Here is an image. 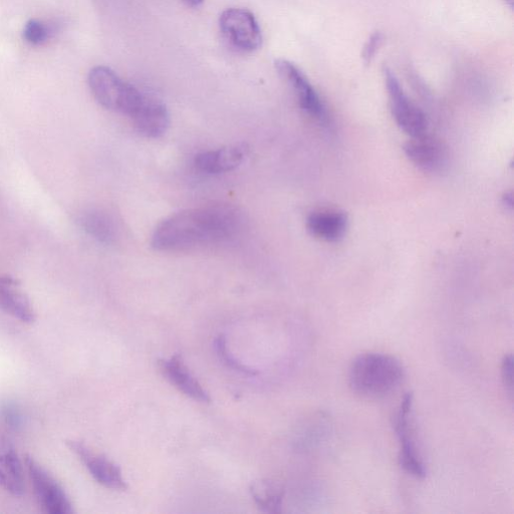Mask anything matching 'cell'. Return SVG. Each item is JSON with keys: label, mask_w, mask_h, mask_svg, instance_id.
<instances>
[{"label": "cell", "mask_w": 514, "mask_h": 514, "mask_svg": "<svg viewBox=\"0 0 514 514\" xmlns=\"http://www.w3.org/2000/svg\"><path fill=\"white\" fill-rule=\"evenodd\" d=\"M245 227L243 213L229 204H212L177 213L155 229L152 246L158 251L179 252L224 245Z\"/></svg>", "instance_id": "obj_1"}, {"label": "cell", "mask_w": 514, "mask_h": 514, "mask_svg": "<svg viewBox=\"0 0 514 514\" xmlns=\"http://www.w3.org/2000/svg\"><path fill=\"white\" fill-rule=\"evenodd\" d=\"M405 369L395 357L382 353L358 356L349 369V385L366 399H380L395 392L403 383Z\"/></svg>", "instance_id": "obj_2"}, {"label": "cell", "mask_w": 514, "mask_h": 514, "mask_svg": "<svg viewBox=\"0 0 514 514\" xmlns=\"http://www.w3.org/2000/svg\"><path fill=\"white\" fill-rule=\"evenodd\" d=\"M88 83L93 96L102 107L128 117L135 112L144 96L105 66L93 68L89 73Z\"/></svg>", "instance_id": "obj_3"}, {"label": "cell", "mask_w": 514, "mask_h": 514, "mask_svg": "<svg viewBox=\"0 0 514 514\" xmlns=\"http://www.w3.org/2000/svg\"><path fill=\"white\" fill-rule=\"evenodd\" d=\"M412 415L413 395L407 393L400 403L393 423L400 444L399 463L407 473L421 479L426 476L427 470L417 447Z\"/></svg>", "instance_id": "obj_4"}, {"label": "cell", "mask_w": 514, "mask_h": 514, "mask_svg": "<svg viewBox=\"0 0 514 514\" xmlns=\"http://www.w3.org/2000/svg\"><path fill=\"white\" fill-rule=\"evenodd\" d=\"M219 28L229 46L240 53H252L263 44L260 25L248 10H226L220 16Z\"/></svg>", "instance_id": "obj_5"}, {"label": "cell", "mask_w": 514, "mask_h": 514, "mask_svg": "<svg viewBox=\"0 0 514 514\" xmlns=\"http://www.w3.org/2000/svg\"><path fill=\"white\" fill-rule=\"evenodd\" d=\"M25 463L43 511L50 514H73V502L63 486L31 455H26Z\"/></svg>", "instance_id": "obj_6"}, {"label": "cell", "mask_w": 514, "mask_h": 514, "mask_svg": "<svg viewBox=\"0 0 514 514\" xmlns=\"http://www.w3.org/2000/svg\"><path fill=\"white\" fill-rule=\"evenodd\" d=\"M392 115L400 129L411 138L426 134L428 123L424 113L408 98L395 74L383 71Z\"/></svg>", "instance_id": "obj_7"}, {"label": "cell", "mask_w": 514, "mask_h": 514, "mask_svg": "<svg viewBox=\"0 0 514 514\" xmlns=\"http://www.w3.org/2000/svg\"><path fill=\"white\" fill-rule=\"evenodd\" d=\"M67 446L79 457L99 484L113 490H127L128 484L116 463L103 454L95 453L82 441L67 440Z\"/></svg>", "instance_id": "obj_8"}, {"label": "cell", "mask_w": 514, "mask_h": 514, "mask_svg": "<svg viewBox=\"0 0 514 514\" xmlns=\"http://www.w3.org/2000/svg\"><path fill=\"white\" fill-rule=\"evenodd\" d=\"M276 69L295 92L301 108L313 118L324 122L327 119L326 107L300 68L290 61L281 59L276 62Z\"/></svg>", "instance_id": "obj_9"}, {"label": "cell", "mask_w": 514, "mask_h": 514, "mask_svg": "<svg viewBox=\"0 0 514 514\" xmlns=\"http://www.w3.org/2000/svg\"><path fill=\"white\" fill-rule=\"evenodd\" d=\"M404 152L408 159L424 172L439 173L447 166L448 154L445 147L426 134L411 138L405 144Z\"/></svg>", "instance_id": "obj_10"}, {"label": "cell", "mask_w": 514, "mask_h": 514, "mask_svg": "<svg viewBox=\"0 0 514 514\" xmlns=\"http://www.w3.org/2000/svg\"><path fill=\"white\" fill-rule=\"evenodd\" d=\"M130 118L137 131L148 138L163 136L170 124L169 112L164 103L146 94Z\"/></svg>", "instance_id": "obj_11"}, {"label": "cell", "mask_w": 514, "mask_h": 514, "mask_svg": "<svg viewBox=\"0 0 514 514\" xmlns=\"http://www.w3.org/2000/svg\"><path fill=\"white\" fill-rule=\"evenodd\" d=\"M162 375L180 392L195 401L209 403L210 396L186 366L182 355L175 354L158 362Z\"/></svg>", "instance_id": "obj_12"}, {"label": "cell", "mask_w": 514, "mask_h": 514, "mask_svg": "<svg viewBox=\"0 0 514 514\" xmlns=\"http://www.w3.org/2000/svg\"><path fill=\"white\" fill-rule=\"evenodd\" d=\"M21 283L9 276H0V310L25 323L34 324L37 314L27 297L20 290Z\"/></svg>", "instance_id": "obj_13"}, {"label": "cell", "mask_w": 514, "mask_h": 514, "mask_svg": "<svg viewBox=\"0 0 514 514\" xmlns=\"http://www.w3.org/2000/svg\"><path fill=\"white\" fill-rule=\"evenodd\" d=\"M311 234L327 242L341 240L348 229V217L336 210H320L313 212L307 221Z\"/></svg>", "instance_id": "obj_14"}, {"label": "cell", "mask_w": 514, "mask_h": 514, "mask_svg": "<svg viewBox=\"0 0 514 514\" xmlns=\"http://www.w3.org/2000/svg\"><path fill=\"white\" fill-rule=\"evenodd\" d=\"M245 158V149L231 146L215 151H207L195 157L196 168L206 174L226 173L236 169Z\"/></svg>", "instance_id": "obj_15"}, {"label": "cell", "mask_w": 514, "mask_h": 514, "mask_svg": "<svg viewBox=\"0 0 514 514\" xmlns=\"http://www.w3.org/2000/svg\"><path fill=\"white\" fill-rule=\"evenodd\" d=\"M0 487L16 497L26 493L24 465L13 449L0 453Z\"/></svg>", "instance_id": "obj_16"}, {"label": "cell", "mask_w": 514, "mask_h": 514, "mask_svg": "<svg viewBox=\"0 0 514 514\" xmlns=\"http://www.w3.org/2000/svg\"><path fill=\"white\" fill-rule=\"evenodd\" d=\"M79 222L89 235L101 243L111 244L117 237L114 219L103 210L88 209L80 215Z\"/></svg>", "instance_id": "obj_17"}, {"label": "cell", "mask_w": 514, "mask_h": 514, "mask_svg": "<svg viewBox=\"0 0 514 514\" xmlns=\"http://www.w3.org/2000/svg\"><path fill=\"white\" fill-rule=\"evenodd\" d=\"M250 493L259 508L267 513L282 512L284 487L276 481L262 479L251 484Z\"/></svg>", "instance_id": "obj_18"}, {"label": "cell", "mask_w": 514, "mask_h": 514, "mask_svg": "<svg viewBox=\"0 0 514 514\" xmlns=\"http://www.w3.org/2000/svg\"><path fill=\"white\" fill-rule=\"evenodd\" d=\"M52 36L51 28L38 20H31L25 27L24 39L33 46H42Z\"/></svg>", "instance_id": "obj_19"}, {"label": "cell", "mask_w": 514, "mask_h": 514, "mask_svg": "<svg viewBox=\"0 0 514 514\" xmlns=\"http://www.w3.org/2000/svg\"><path fill=\"white\" fill-rule=\"evenodd\" d=\"M215 350L220 360L223 361L229 368L241 372L246 375H256L255 370H251L235 360L233 356L228 352L226 340L223 336H219L214 342Z\"/></svg>", "instance_id": "obj_20"}, {"label": "cell", "mask_w": 514, "mask_h": 514, "mask_svg": "<svg viewBox=\"0 0 514 514\" xmlns=\"http://www.w3.org/2000/svg\"><path fill=\"white\" fill-rule=\"evenodd\" d=\"M501 376L502 382L505 387V391L512 401L513 398V357L512 355H506L503 358L501 365Z\"/></svg>", "instance_id": "obj_21"}, {"label": "cell", "mask_w": 514, "mask_h": 514, "mask_svg": "<svg viewBox=\"0 0 514 514\" xmlns=\"http://www.w3.org/2000/svg\"><path fill=\"white\" fill-rule=\"evenodd\" d=\"M384 36L380 32L374 33L368 40L363 51V60L365 64H370L375 58L378 50L381 48Z\"/></svg>", "instance_id": "obj_22"}, {"label": "cell", "mask_w": 514, "mask_h": 514, "mask_svg": "<svg viewBox=\"0 0 514 514\" xmlns=\"http://www.w3.org/2000/svg\"><path fill=\"white\" fill-rule=\"evenodd\" d=\"M4 417L8 424H10L12 427H19L22 422V416L16 405L14 404H7L3 408Z\"/></svg>", "instance_id": "obj_23"}, {"label": "cell", "mask_w": 514, "mask_h": 514, "mask_svg": "<svg viewBox=\"0 0 514 514\" xmlns=\"http://www.w3.org/2000/svg\"><path fill=\"white\" fill-rule=\"evenodd\" d=\"M182 2L190 8H198L204 3V0H182Z\"/></svg>", "instance_id": "obj_24"}, {"label": "cell", "mask_w": 514, "mask_h": 514, "mask_svg": "<svg viewBox=\"0 0 514 514\" xmlns=\"http://www.w3.org/2000/svg\"><path fill=\"white\" fill-rule=\"evenodd\" d=\"M504 204L509 206L510 208L513 207V197H512V194H506L504 196Z\"/></svg>", "instance_id": "obj_25"}, {"label": "cell", "mask_w": 514, "mask_h": 514, "mask_svg": "<svg viewBox=\"0 0 514 514\" xmlns=\"http://www.w3.org/2000/svg\"><path fill=\"white\" fill-rule=\"evenodd\" d=\"M505 2L508 4L510 8H512L513 0H505Z\"/></svg>", "instance_id": "obj_26"}]
</instances>
